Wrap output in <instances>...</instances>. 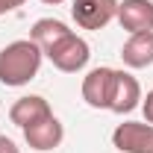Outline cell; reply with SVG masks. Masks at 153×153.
I'll list each match as a JSON object with an SVG mask.
<instances>
[{"instance_id":"cell-5","label":"cell","mask_w":153,"mask_h":153,"mask_svg":"<svg viewBox=\"0 0 153 153\" xmlns=\"http://www.w3.org/2000/svg\"><path fill=\"white\" fill-rule=\"evenodd\" d=\"M112 82H115V68H91L82 76V100L91 109H109V97H112Z\"/></svg>"},{"instance_id":"cell-4","label":"cell","mask_w":153,"mask_h":153,"mask_svg":"<svg viewBox=\"0 0 153 153\" xmlns=\"http://www.w3.org/2000/svg\"><path fill=\"white\" fill-rule=\"evenodd\" d=\"M118 3L121 0H74L71 15L82 30H103L118 18Z\"/></svg>"},{"instance_id":"cell-11","label":"cell","mask_w":153,"mask_h":153,"mask_svg":"<svg viewBox=\"0 0 153 153\" xmlns=\"http://www.w3.org/2000/svg\"><path fill=\"white\" fill-rule=\"evenodd\" d=\"M68 33H71V30H68V24H62V21H56V18H38L36 24H33V30H30V38L41 47V53H47V50H50L56 41H62Z\"/></svg>"},{"instance_id":"cell-13","label":"cell","mask_w":153,"mask_h":153,"mask_svg":"<svg viewBox=\"0 0 153 153\" xmlns=\"http://www.w3.org/2000/svg\"><path fill=\"white\" fill-rule=\"evenodd\" d=\"M0 153H21V147L9 138V135H0Z\"/></svg>"},{"instance_id":"cell-15","label":"cell","mask_w":153,"mask_h":153,"mask_svg":"<svg viewBox=\"0 0 153 153\" xmlns=\"http://www.w3.org/2000/svg\"><path fill=\"white\" fill-rule=\"evenodd\" d=\"M41 3H47V6H59V3H65V0H41Z\"/></svg>"},{"instance_id":"cell-2","label":"cell","mask_w":153,"mask_h":153,"mask_svg":"<svg viewBox=\"0 0 153 153\" xmlns=\"http://www.w3.org/2000/svg\"><path fill=\"white\" fill-rule=\"evenodd\" d=\"M44 56L53 62V68H59L62 74H76V71H82L85 65H88V59H91V47H88V41L82 36H76L74 30L68 33V36L56 41Z\"/></svg>"},{"instance_id":"cell-7","label":"cell","mask_w":153,"mask_h":153,"mask_svg":"<svg viewBox=\"0 0 153 153\" xmlns=\"http://www.w3.org/2000/svg\"><path fill=\"white\" fill-rule=\"evenodd\" d=\"M62 138H65V127H62V121L56 115H47L38 124L24 127V141L33 150H53V147L62 144Z\"/></svg>"},{"instance_id":"cell-14","label":"cell","mask_w":153,"mask_h":153,"mask_svg":"<svg viewBox=\"0 0 153 153\" xmlns=\"http://www.w3.org/2000/svg\"><path fill=\"white\" fill-rule=\"evenodd\" d=\"M24 0H0V15H6V12H12V9H18Z\"/></svg>"},{"instance_id":"cell-3","label":"cell","mask_w":153,"mask_h":153,"mask_svg":"<svg viewBox=\"0 0 153 153\" xmlns=\"http://www.w3.org/2000/svg\"><path fill=\"white\" fill-rule=\"evenodd\" d=\"M112 144L121 153H153V124L147 121H124L112 133Z\"/></svg>"},{"instance_id":"cell-8","label":"cell","mask_w":153,"mask_h":153,"mask_svg":"<svg viewBox=\"0 0 153 153\" xmlns=\"http://www.w3.org/2000/svg\"><path fill=\"white\" fill-rule=\"evenodd\" d=\"M118 24L130 36L153 30V0H121L118 3Z\"/></svg>"},{"instance_id":"cell-1","label":"cell","mask_w":153,"mask_h":153,"mask_svg":"<svg viewBox=\"0 0 153 153\" xmlns=\"http://www.w3.org/2000/svg\"><path fill=\"white\" fill-rule=\"evenodd\" d=\"M41 59H44V53H41V47H38L33 38L9 41L0 50V82L9 85V88L27 85L30 79L38 76Z\"/></svg>"},{"instance_id":"cell-12","label":"cell","mask_w":153,"mask_h":153,"mask_svg":"<svg viewBox=\"0 0 153 153\" xmlns=\"http://www.w3.org/2000/svg\"><path fill=\"white\" fill-rule=\"evenodd\" d=\"M141 112H144V121H147V124H153V88L141 97Z\"/></svg>"},{"instance_id":"cell-10","label":"cell","mask_w":153,"mask_h":153,"mask_svg":"<svg viewBox=\"0 0 153 153\" xmlns=\"http://www.w3.org/2000/svg\"><path fill=\"white\" fill-rule=\"evenodd\" d=\"M121 59L127 68H150L153 65V30L147 33H133L121 47Z\"/></svg>"},{"instance_id":"cell-6","label":"cell","mask_w":153,"mask_h":153,"mask_svg":"<svg viewBox=\"0 0 153 153\" xmlns=\"http://www.w3.org/2000/svg\"><path fill=\"white\" fill-rule=\"evenodd\" d=\"M141 82L135 79L130 71H115L112 82V97H109V112L115 115H127L135 106H141Z\"/></svg>"},{"instance_id":"cell-9","label":"cell","mask_w":153,"mask_h":153,"mask_svg":"<svg viewBox=\"0 0 153 153\" xmlns=\"http://www.w3.org/2000/svg\"><path fill=\"white\" fill-rule=\"evenodd\" d=\"M47 115H53V109H50V103L41 94H24V97H18V100L12 103L9 121L24 130V127H30V124H38V121L47 118Z\"/></svg>"}]
</instances>
